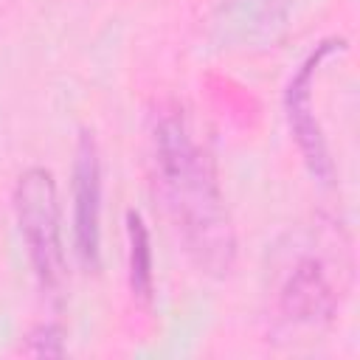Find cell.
I'll return each instance as SVG.
<instances>
[{
  "label": "cell",
  "instance_id": "2",
  "mask_svg": "<svg viewBox=\"0 0 360 360\" xmlns=\"http://www.w3.org/2000/svg\"><path fill=\"white\" fill-rule=\"evenodd\" d=\"M352 284V248L340 222L312 228L287 253L273 290V329L281 340L323 332Z\"/></svg>",
  "mask_w": 360,
  "mask_h": 360
},
{
  "label": "cell",
  "instance_id": "4",
  "mask_svg": "<svg viewBox=\"0 0 360 360\" xmlns=\"http://www.w3.org/2000/svg\"><path fill=\"white\" fill-rule=\"evenodd\" d=\"M346 51V39H323L295 70V76L290 79L287 84V98H284V107H287V121H290V129H292V138L309 166V172L321 180V183H332L335 177V163H332V155H329V143H326V135H323V127L315 115V101H312V90H315V79L321 73V68L335 59L338 53Z\"/></svg>",
  "mask_w": 360,
  "mask_h": 360
},
{
  "label": "cell",
  "instance_id": "5",
  "mask_svg": "<svg viewBox=\"0 0 360 360\" xmlns=\"http://www.w3.org/2000/svg\"><path fill=\"white\" fill-rule=\"evenodd\" d=\"M73 248L87 270L101 262V155L93 132H82L73 155Z\"/></svg>",
  "mask_w": 360,
  "mask_h": 360
},
{
  "label": "cell",
  "instance_id": "8",
  "mask_svg": "<svg viewBox=\"0 0 360 360\" xmlns=\"http://www.w3.org/2000/svg\"><path fill=\"white\" fill-rule=\"evenodd\" d=\"M25 354H34V357H56V354H65V335L59 326L53 323H45V326H37L31 335H28V346L22 349Z\"/></svg>",
  "mask_w": 360,
  "mask_h": 360
},
{
  "label": "cell",
  "instance_id": "3",
  "mask_svg": "<svg viewBox=\"0 0 360 360\" xmlns=\"http://www.w3.org/2000/svg\"><path fill=\"white\" fill-rule=\"evenodd\" d=\"M14 217L28 250L34 276L48 295H59L68 278V259L62 242V211L56 180L45 166L25 169L14 183Z\"/></svg>",
  "mask_w": 360,
  "mask_h": 360
},
{
  "label": "cell",
  "instance_id": "6",
  "mask_svg": "<svg viewBox=\"0 0 360 360\" xmlns=\"http://www.w3.org/2000/svg\"><path fill=\"white\" fill-rule=\"evenodd\" d=\"M290 20V0H225L214 17V37L228 51L273 48Z\"/></svg>",
  "mask_w": 360,
  "mask_h": 360
},
{
  "label": "cell",
  "instance_id": "1",
  "mask_svg": "<svg viewBox=\"0 0 360 360\" xmlns=\"http://www.w3.org/2000/svg\"><path fill=\"white\" fill-rule=\"evenodd\" d=\"M149 160L155 194L194 267L217 278L228 276L236 262L233 222L211 155L194 138L177 104L155 112Z\"/></svg>",
  "mask_w": 360,
  "mask_h": 360
},
{
  "label": "cell",
  "instance_id": "7",
  "mask_svg": "<svg viewBox=\"0 0 360 360\" xmlns=\"http://www.w3.org/2000/svg\"><path fill=\"white\" fill-rule=\"evenodd\" d=\"M127 248H129V287L132 295L149 298L152 295V245H149V231L141 219L138 211L127 214Z\"/></svg>",
  "mask_w": 360,
  "mask_h": 360
}]
</instances>
